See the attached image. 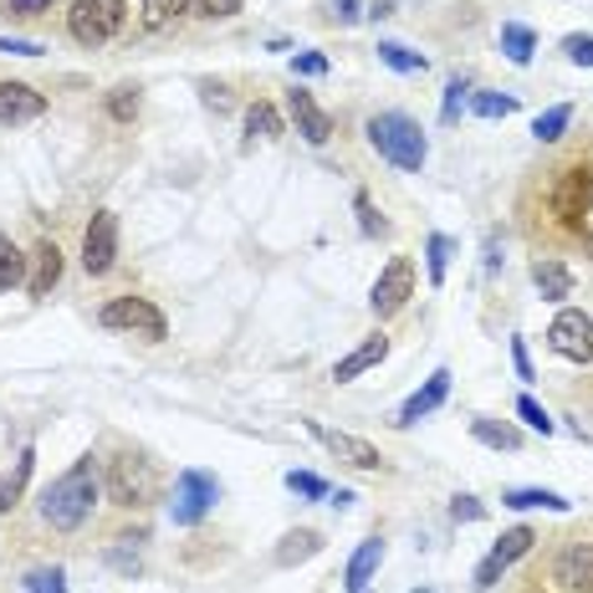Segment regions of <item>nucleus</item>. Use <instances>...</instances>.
Returning a JSON list of instances; mask_svg holds the SVG:
<instances>
[{"mask_svg": "<svg viewBox=\"0 0 593 593\" xmlns=\"http://www.w3.org/2000/svg\"><path fill=\"white\" fill-rule=\"evenodd\" d=\"M522 231L537 251L593 256V144L568 148L522 190Z\"/></svg>", "mask_w": 593, "mask_h": 593, "instance_id": "f257e3e1", "label": "nucleus"}, {"mask_svg": "<svg viewBox=\"0 0 593 593\" xmlns=\"http://www.w3.org/2000/svg\"><path fill=\"white\" fill-rule=\"evenodd\" d=\"M502 593H593V522L537 537L522 573Z\"/></svg>", "mask_w": 593, "mask_h": 593, "instance_id": "f03ea898", "label": "nucleus"}, {"mask_svg": "<svg viewBox=\"0 0 593 593\" xmlns=\"http://www.w3.org/2000/svg\"><path fill=\"white\" fill-rule=\"evenodd\" d=\"M98 496H103V466H98V456L88 450V456H77L72 466L36 496V512H42V522L52 533H77V527H88Z\"/></svg>", "mask_w": 593, "mask_h": 593, "instance_id": "7ed1b4c3", "label": "nucleus"}, {"mask_svg": "<svg viewBox=\"0 0 593 593\" xmlns=\"http://www.w3.org/2000/svg\"><path fill=\"white\" fill-rule=\"evenodd\" d=\"M164 475L159 466L144 456V450H119L113 460H103V496L123 512H144V506L159 502Z\"/></svg>", "mask_w": 593, "mask_h": 593, "instance_id": "20e7f679", "label": "nucleus"}, {"mask_svg": "<svg viewBox=\"0 0 593 593\" xmlns=\"http://www.w3.org/2000/svg\"><path fill=\"white\" fill-rule=\"evenodd\" d=\"M363 134H369L373 154L389 159L394 169H404V175H419L425 159H430V138H425V128H419L410 113H373V119L363 123Z\"/></svg>", "mask_w": 593, "mask_h": 593, "instance_id": "39448f33", "label": "nucleus"}, {"mask_svg": "<svg viewBox=\"0 0 593 593\" xmlns=\"http://www.w3.org/2000/svg\"><path fill=\"white\" fill-rule=\"evenodd\" d=\"M215 502H221V481L200 471V466H184L175 475V491H169V522L175 527H200L215 512Z\"/></svg>", "mask_w": 593, "mask_h": 593, "instance_id": "423d86ee", "label": "nucleus"}, {"mask_svg": "<svg viewBox=\"0 0 593 593\" xmlns=\"http://www.w3.org/2000/svg\"><path fill=\"white\" fill-rule=\"evenodd\" d=\"M128 21V0H77L67 11V31L77 46H108Z\"/></svg>", "mask_w": 593, "mask_h": 593, "instance_id": "0eeeda50", "label": "nucleus"}, {"mask_svg": "<svg viewBox=\"0 0 593 593\" xmlns=\"http://www.w3.org/2000/svg\"><path fill=\"white\" fill-rule=\"evenodd\" d=\"M98 323L113 327V333H138V338H148V343H164V338H169V323H164V312L154 307L148 296H134V292L103 302Z\"/></svg>", "mask_w": 593, "mask_h": 593, "instance_id": "6e6552de", "label": "nucleus"}, {"mask_svg": "<svg viewBox=\"0 0 593 593\" xmlns=\"http://www.w3.org/2000/svg\"><path fill=\"white\" fill-rule=\"evenodd\" d=\"M537 548V527H527V522H517V527H506L502 537H496V548L475 563V589L481 593H491V589H502V579H506V568L512 563H522L527 552Z\"/></svg>", "mask_w": 593, "mask_h": 593, "instance_id": "1a4fd4ad", "label": "nucleus"}, {"mask_svg": "<svg viewBox=\"0 0 593 593\" xmlns=\"http://www.w3.org/2000/svg\"><path fill=\"white\" fill-rule=\"evenodd\" d=\"M410 296H415V261H410V256H389V267L379 271V282H373V292H369L373 317H379V323L400 317V312L410 307Z\"/></svg>", "mask_w": 593, "mask_h": 593, "instance_id": "9d476101", "label": "nucleus"}, {"mask_svg": "<svg viewBox=\"0 0 593 593\" xmlns=\"http://www.w3.org/2000/svg\"><path fill=\"white\" fill-rule=\"evenodd\" d=\"M548 348L558 358H568V363L589 369V363H593V317L583 307H563L548 323Z\"/></svg>", "mask_w": 593, "mask_h": 593, "instance_id": "9b49d317", "label": "nucleus"}, {"mask_svg": "<svg viewBox=\"0 0 593 593\" xmlns=\"http://www.w3.org/2000/svg\"><path fill=\"white\" fill-rule=\"evenodd\" d=\"M113 261H119V215L98 210L82 231V267H88V277H108Z\"/></svg>", "mask_w": 593, "mask_h": 593, "instance_id": "f8f14e48", "label": "nucleus"}, {"mask_svg": "<svg viewBox=\"0 0 593 593\" xmlns=\"http://www.w3.org/2000/svg\"><path fill=\"white\" fill-rule=\"evenodd\" d=\"M307 425V435L312 440H323L333 456L343 460V466H358V471H384L389 460H384V450L379 445H369V440H358V435H348V430H327V425H317V419H302Z\"/></svg>", "mask_w": 593, "mask_h": 593, "instance_id": "ddd939ff", "label": "nucleus"}, {"mask_svg": "<svg viewBox=\"0 0 593 593\" xmlns=\"http://www.w3.org/2000/svg\"><path fill=\"white\" fill-rule=\"evenodd\" d=\"M287 113H292L296 134L307 138L312 148H323L327 138H333V119H327V108L317 103L307 88H292V92H287Z\"/></svg>", "mask_w": 593, "mask_h": 593, "instance_id": "4468645a", "label": "nucleus"}, {"mask_svg": "<svg viewBox=\"0 0 593 593\" xmlns=\"http://www.w3.org/2000/svg\"><path fill=\"white\" fill-rule=\"evenodd\" d=\"M445 400H450V369H435L430 379H425V384H419L415 394H410V400L400 404L394 425H400V430H410V425H419L425 415H435V410H440Z\"/></svg>", "mask_w": 593, "mask_h": 593, "instance_id": "2eb2a0df", "label": "nucleus"}, {"mask_svg": "<svg viewBox=\"0 0 593 593\" xmlns=\"http://www.w3.org/2000/svg\"><path fill=\"white\" fill-rule=\"evenodd\" d=\"M42 113H46V92H36L31 82H0V123L5 128L36 123Z\"/></svg>", "mask_w": 593, "mask_h": 593, "instance_id": "dca6fc26", "label": "nucleus"}, {"mask_svg": "<svg viewBox=\"0 0 593 593\" xmlns=\"http://www.w3.org/2000/svg\"><path fill=\"white\" fill-rule=\"evenodd\" d=\"M384 552H389V542L379 533L363 537V542L354 548V558H348V568H343V593H369L373 573H379V563H384Z\"/></svg>", "mask_w": 593, "mask_h": 593, "instance_id": "f3484780", "label": "nucleus"}, {"mask_svg": "<svg viewBox=\"0 0 593 593\" xmlns=\"http://www.w3.org/2000/svg\"><path fill=\"white\" fill-rule=\"evenodd\" d=\"M384 358H389V338H384V333H373V338H363L348 358H338V363H333V379H338V384H354L358 373L379 369Z\"/></svg>", "mask_w": 593, "mask_h": 593, "instance_id": "a211bd4d", "label": "nucleus"}, {"mask_svg": "<svg viewBox=\"0 0 593 593\" xmlns=\"http://www.w3.org/2000/svg\"><path fill=\"white\" fill-rule=\"evenodd\" d=\"M533 287L542 292V302H568V296H573V271H568L563 256H537Z\"/></svg>", "mask_w": 593, "mask_h": 593, "instance_id": "6ab92c4d", "label": "nucleus"}, {"mask_svg": "<svg viewBox=\"0 0 593 593\" xmlns=\"http://www.w3.org/2000/svg\"><path fill=\"white\" fill-rule=\"evenodd\" d=\"M57 282H61V246H57V240H36L26 292L31 296H52V287H57Z\"/></svg>", "mask_w": 593, "mask_h": 593, "instance_id": "aec40b11", "label": "nucleus"}, {"mask_svg": "<svg viewBox=\"0 0 593 593\" xmlns=\"http://www.w3.org/2000/svg\"><path fill=\"white\" fill-rule=\"evenodd\" d=\"M317 552H323V533H317V527H296V533L282 537V548L271 552V563L296 568V563H307V558H317Z\"/></svg>", "mask_w": 593, "mask_h": 593, "instance_id": "412c9836", "label": "nucleus"}, {"mask_svg": "<svg viewBox=\"0 0 593 593\" xmlns=\"http://www.w3.org/2000/svg\"><path fill=\"white\" fill-rule=\"evenodd\" d=\"M471 435L491 450H522V430L517 425H506V419H491V415H475L471 419Z\"/></svg>", "mask_w": 593, "mask_h": 593, "instance_id": "4be33fe9", "label": "nucleus"}, {"mask_svg": "<svg viewBox=\"0 0 593 593\" xmlns=\"http://www.w3.org/2000/svg\"><path fill=\"white\" fill-rule=\"evenodd\" d=\"M31 471H36V450L26 445V450L15 456V471L0 475V512H15V502H21V491H26Z\"/></svg>", "mask_w": 593, "mask_h": 593, "instance_id": "5701e85b", "label": "nucleus"}, {"mask_svg": "<svg viewBox=\"0 0 593 593\" xmlns=\"http://www.w3.org/2000/svg\"><path fill=\"white\" fill-rule=\"evenodd\" d=\"M502 506H512V512H533V506H542V512H568L563 496H558V491H542V486H512V491H502Z\"/></svg>", "mask_w": 593, "mask_h": 593, "instance_id": "b1692460", "label": "nucleus"}, {"mask_svg": "<svg viewBox=\"0 0 593 593\" xmlns=\"http://www.w3.org/2000/svg\"><path fill=\"white\" fill-rule=\"evenodd\" d=\"M502 52H506V61H512V67H527V61H533V52H537V31L522 26V21H506V26H502Z\"/></svg>", "mask_w": 593, "mask_h": 593, "instance_id": "393cba45", "label": "nucleus"}, {"mask_svg": "<svg viewBox=\"0 0 593 593\" xmlns=\"http://www.w3.org/2000/svg\"><path fill=\"white\" fill-rule=\"evenodd\" d=\"M568 123H573V103H558V108H548V113H537V123H533L537 144H558V138L568 134Z\"/></svg>", "mask_w": 593, "mask_h": 593, "instance_id": "a878e982", "label": "nucleus"}, {"mask_svg": "<svg viewBox=\"0 0 593 593\" xmlns=\"http://www.w3.org/2000/svg\"><path fill=\"white\" fill-rule=\"evenodd\" d=\"M246 134L251 138H282V119L271 103H251L246 108Z\"/></svg>", "mask_w": 593, "mask_h": 593, "instance_id": "bb28decb", "label": "nucleus"}, {"mask_svg": "<svg viewBox=\"0 0 593 593\" xmlns=\"http://www.w3.org/2000/svg\"><path fill=\"white\" fill-rule=\"evenodd\" d=\"M379 61L394 67V72H425V67H430L419 52H410V46H400V42H379Z\"/></svg>", "mask_w": 593, "mask_h": 593, "instance_id": "cd10ccee", "label": "nucleus"}, {"mask_svg": "<svg viewBox=\"0 0 593 593\" xmlns=\"http://www.w3.org/2000/svg\"><path fill=\"white\" fill-rule=\"evenodd\" d=\"M21 282H26V256L0 236V292H11V287H21Z\"/></svg>", "mask_w": 593, "mask_h": 593, "instance_id": "c85d7f7f", "label": "nucleus"}, {"mask_svg": "<svg viewBox=\"0 0 593 593\" xmlns=\"http://www.w3.org/2000/svg\"><path fill=\"white\" fill-rule=\"evenodd\" d=\"M450 251H456V240H450V236H440V231H435V236L425 240V267H430V287H440V282H445V267H450Z\"/></svg>", "mask_w": 593, "mask_h": 593, "instance_id": "c756f323", "label": "nucleus"}, {"mask_svg": "<svg viewBox=\"0 0 593 593\" xmlns=\"http://www.w3.org/2000/svg\"><path fill=\"white\" fill-rule=\"evenodd\" d=\"M354 210H358V231H363V236H389V221H384V210L373 205V194L358 190L354 194Z\"/></svg>", "mask_w": 593, "mask_h": 593, "instance_id": "7c9ffc66", "label": "nucleus"}, {"mask_svg": "<svg viewBox=\"0 0 593 593\" xmlns=\"http://www.w3.org/2000/svg\"><path fill=\"white\" fill-rule=\"evenodd\" d=\"M471 113L475 119H512L517 113V98H506V92H475Z\"/></svg>", "mask_w": 593, "mask_h": 593, "instance_id": "2f4dec72", "label": "nucleus"}, {"mask_svg": "<svg viewBox=\"0 0 593 593\" xmlns=\"http://www.w3.org/2000/svg\"><path fill=\"white\" fill-rule=\"evenodd\" d=\"M184 5H190V0H144V15H138V21H144V31H164Z\"/></svg>", "mask_w": 593, "mask_h": 593, "instance_id": "473e14b6", "label": "nucleus"}, {"mask_svg": "<svg viewBox=\"0 0 593 593\" xmlns=\"http://www.w3.org/2000/svg\"><path fill=\"white\" fill-rule=\"evenodd\" d=\"M108 119H113V123H134L138 119V88L123 82V88L108 92Z\"/></svg>", "mask_w": 593, "mask_h": 593, "instance_id": "72a5a7b5", "label": "nucleus"}, {"mask_svg": "<svg viewBox=\"0 0 593 593\" xmlns=\"http://www.w3.org/2000/svg\"><path fill=\"white\" fill-rule=\"evenodd\" d=\"M21 589L26 593H67V573H61V568H31Z\"/></svg>", "mask_w": 593, "mask_h": 593, "instance_id": "f704fd0d", "label": "nucleus"}, {"mask_svg": "<svg viewBox=\"0 0 593 593\" xmlns=\"http://www.w3.org/2000/svg\"><path fill=\"white\" fill-rule=\"evenodd\" d=\"M287 491L307 496V502H323V496H333L323 475H312V471H287Z\"/></svg>", "mask_w": 593, "mask_h": 593, "instance_id": "c9c22d12", "label": "nucleus"}, {"mask_svg": "<svg viewBox=\"0 0 593 593\" xmlns=\"http://www.w3.org/2000/svg\"><path fill=\"white\" fill-rule=\"evenodd\" d=\"M471 103V82L466 77H450V88H445V108H440V119L445 123H456L460 119V108Z\"/></svg>", "mask_w": 593, "mask_h": 593, "instance_id": "e433bc0d", "label": "nucleus"}, {"mask_svg": "<svg viewBox=\"0 0 593 593\" xmlns=\"http://www.w3.org/2000/svg\"><path fill=\"white\" fill-rule=\"evenodd\" d=\"M517 415L527 419V425H533L537 435H552V430H558V425H552V415H548V410H542V404L533 400V394H522V400H517Z\"/></svg>", "mask_w": 593, "mask_h": 593, "instance_id": "4c0bfd02", "label": "nucleus"}, {"mask_svg": "<svg viewBox=\"0 0 593 593\" xmlns=\"http://www.w3.org/2000/svg\"><path fill=\"white\" fill-rule=\"evenodd\" d=\"M194 15H205V21H231V15H240V5L246 0H190Z\"/></svg>", "mask_w": 593, "mask_h": 593, "instance_id": "58836bf2", "label": "nucleus"}, {"mask_svg": "<svg viewBox=\"0 0 593 593\" xmlns=\"http://www.w3.org/2000/svg\"><path fill=\"white\" fill-rule=\"evenodd\" d=\"M486 517V506L475 502L471 491H460V496H450V522H481Z\"/></svg>", "mask_w": 593, "mask_h": 593, "instance_id": "ea45409f", "label": "nucleus"}, {"mask_svg": "<svg viewBox=\"0 0 593 593\" xmlns=\"http://www.w3.org/2000/svg\"><path fill=\"white\" fill-rule=\"evenodd\" d=\"M563 57L568 61H579V67H593V36H563Z\"/></svg>", "mask_w": 593, "mask_h": 593, "instance_id": "a19ab883", "label": "nucleus"}, {"mask_svg": "<svg viewBox=\"0 0 593 593\" xmlns=\"http://www.w3.org/2000/svg\"><path fill=\"white\" fill-rule=\"evenodd\" d=\"M108 568H113V573H123V579H134L144 563H138V552L123 548V537H119V548H108Z\"/></svg>", "mask_w": 593, "mask_h": 593, "instance_id": "79ce46f5", "label": "nucleus"}, {"mask_svg": "<svg viewBox=\"0 0 593 593\" xmlns=\"http://www.w3.org/2000/svg\"><path fill=\"white\" fill-rule=\"evenodd\" d=\"M292 72H296V77H323V72H327V57H323V52H296V57H292Z\"/></svg>", "mask_w": 593, "mask_h": 593, "instance_id": "37998d69", "label": "nucleus"}, {"mask_svg": "<svg viewBox=\"0 0 593 593\" xmlns=\"http://www.w3.org/2000/svg\"><path fill=\"white\" fill-rule=\"evenodd\" d=\"M46 11H52V0H5V15H15V21H36Z\"/></svg>", "mask_w": 593, "mask_h": 593, "instance_id": "c03bdc74", "label": "nucleus"}, {"mask_svg": "<svg viewBox=\"0 0 593 593\" xmlns=\"http://www.w3.org/2000/svg\"><path fill=\"white\" fill-rule=\"evenodd\" d=\"M200 98H205V108H215V113H225V108H231V88H225V82H200Z\"/></svg>", "mask_w": 593, "mask_h": 593, "instance_id": "a18cd8bd", "label": "nucleus"}, {"mask_svg": "<svg viewBox=\"0 0 593 593\" xmlns=\"http://www.w3.org/2000/svg\"><path fill=\"white\" fill-rule=\"evenodd\" d=\"M512 363H517L522 384H533V379H537V373H533V354H527V343H522V338H512Z\"/></svg>", "mask_w": 593, "mask_h": 593, "instance_id": "49530a36", "label": "nucleus"}, {"mask_svg": "<svg viewBox=\"0 0 593 593\" xmlns=\"http://www.w3.org/2000/svg\"><path fill=\"white\" fill-rule=\"evenodd\" d=\"M0 52H11V57H42V46L26 42V36H0Z\"/></svg>", "mask_w": 593, "mask_h": 593, "instance_id": "de8ad7c7", "label": "nucleus"}, {"mask_svg": "<svg viewBox=\"0 0 593 593\" xmlns=\"http://www.w3.org/2000/svg\"><path fill=\"white\" fill-rule=\"evenodd\" d=\"M333 11H338V21H358V0H333Z\"/></svg>", "mask_w": 593, "mask_h": 593, "instance_id": "09e8293b", "label": "nucleus"}, {"mask_svg": "<svg viewBox=\"0 0 593 593\" xmlns=\"http://www.w3.org/2000/svg\"><path fill=\"white\" fill-rule=\"evenodd\" d=\"M496 267H502V256H496V236H491L486 240V271H496Z\"/></svg>", "mask_w": 593, "mask_h": 593, "instance_id": "8fccbe9b", "label": "nucleus"}, {"mask_svg": "<svg viewBox=\"0 0 593 593\" xmlns=\"http://www.w3.org/2000/svg\"><path fill=\"white\" fill-rule=\"evenodd\" d=\"M369 15H373V21H379V15H394V0H373Z\"/></svg>", "mask_w": 593, "mask_h": 593, "instance_id": "3c124183", "label": "nucleus"}, {"mask_svg": "<svg viewBox=\"0 0 593 593\" xmlns=\"http://www.w3.org/2000/svg\"><path fill=\"white\" fill-rule=\"evenodd\" d=\"M583 404H589V419H593V384H589V394H583Z\"/></svg>", "mask_w": 593, "mask_h": 593, "instance_id": "603ef678", "label": "nucleus"}, {"mask_svg": "<svg viewBox=\"0 0 593 593\" xmlns=\"http://www.w3.org/2000/svg\"><path fill=\"white\" fill-rule=\"evenodd\" d=\"M410 593H435V589H410Z\"/></svg>", "mask_w": 593, "mask_h": 593, "instance_id": "864d4df0", "label": "nucleus"}]
</instances>
